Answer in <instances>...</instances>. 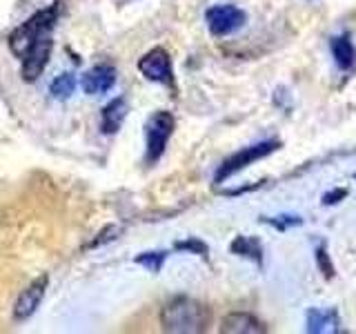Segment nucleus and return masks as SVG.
I'll return each instance as SVG.
<instances>
[{
	"label": "nucleus",
	"mask_w": 356,
	"mask_h": 334,
	"mask_svg": "<svg viewBox=\"0 0 356 334\" xmlns=\"http://www.w3.org/2000/svg\"><path fill=\"white\" fill-rule=\"evenodd\" d=\"M209 323V312L194 299L178 296L170 301L161 312V326L165 332L174 334H196L203 332Z\"/></svg>",
	"instance_id": "obj_1"
},
{
	"label": "nucleus",
	"mask_w": 356,
	"mask_h": 334,
	"mask_svg": "<svg viewBox=\"0 0 356 334\" xmlns=\"http://www.w3.org/2000/svg\"><path fill=\"white\" fill-rule=\"evenodd\" d=\"M58 18V5H51L47 9L36 11L27 22H22L20 27H16L9 36V47L14 51L16 58H22L33 42L42 40L44 36H51V29Z\"/></svg>",
	"instance_id": "obj_2"
},
{
	"label": "nucleus",
	"mask_w": 356,
	"mask_h": 334,
	"mask_svg": "<svg viewBox=\"0 0 356 334\" xmlns=\"http://www.w3.org/2000/svg\"><path fill=\"white\" fill-rule=\"evenodd\" d=\"M174 132V116L170 111H156L147 120V163H156L163 156L167 141Z\"/></svg>",
	"instance_id": "obj_3"
},
{
	"label": "nucleus",
	"mask_w": 356,
	"mask_h": 334,
	"mask_svg": "<svg viewBox=\"0 0 356 334\" xmlns=\"http://www.w3.org/2000/svg\"><path fill=\"white\" fill-rule=\"evenodd\" d=\"M274 150H278V143L276 141H267V143L252 145V148H245V150H241L236 154H232L229 159L220 165V170L216 172V183H222L225 178H229L232 174L245 170V167L252 165L254 161L265 159V156L272 154Z\"/></svg>",
	"instance_id": "obj_4"
},
{
	"label": "nucleus",
	"mask_w": 356,
	"mask_h": 334,
	"mask_svg": "<svg viewBox=\"0 0 356 334\" xmlns=\"http://www.w3.org/2000/svg\"><path fill=\"white\" fill-rule=\"evenodd\" d=\"M205 20L214 36H229V33L238 31L245 25L248 16H245L243 9L234 5H216L205 11Z\"/></svg>",
	"instance_id": "obj_5"
},
{
	"label": "nucleus",
	"mask_w": 356,
	"mask_h": 334,
	"mask_svg": "<svg viewBox=\"0 0 356 334\" xmlns=\"http://www.w3.org/2000/svg\"><path fill=\"white\" fill-rule=\"evenodd\" d=\"M138 72L152 83H163V85H172L174 83V74H172V61L170 54L163 47H156L147 51L138 61Z\"/></svg>",
	"instance_id": "obj_6"
},
{
	"label": "nucleus",
	"mask_w": 356,
	"mask_h": 334,
	"mask_svg": "<svg viewBox=\"0 0 356 334\" xmlns=\"http://www.w3.org/2000/svg\"><path fill=\"white\" fill-rule=\"evenodd\" d=\"M49 54H51V36H44L42 40L33 42L29 47V51L22 56L20 58L22 78H25L27 83H33L42 74L44 65L49 63Z\"/></svg>",
	"instance_id": "obj_7"
},
{
	"label": "nucleus",
	"mask_w": 356,
	"mask_h": 334,
	"mask_svg": "<svg viewBox=\"0 0 356 334\" xmlns=\"http://www.w3.org/2000/svg\"><path fill=\"white\" fill-rule=\"evenodd\" d=\"M47 285H49V276L42 274L29 287L22 289V294L18 296L16 308H14V319L16 321H25V319H29L33 315V312H36V308L40 305V301L44 296V289H47Z\"/></svg>",
	"instance_id": "obj_8"
},
{
	"label": "nucleus",
	"mask_w": 356,
	"mask_h": 334,
	"mask_svg": "<svg viewBox=\"0 0 356 334\" xmlns=\"http://www.w3.org/2000/svg\"><path fill=\"white\" fill-rule=\"evenodd\" d=\"M114 83H116V70L111 65H96L94 70H89L83 76V89L89 96L109 92Z\"/></svg>",
	"instance_id": "obj_9"
},
{
	"label": "nucleus",
	"mask_w": 356,
	"mask_h": 334,
	"mask_svg": "<svg viewBox=\"0 0 356 334\" xmlns=\"http://www.w3.org/2000/svg\"><path fill=\"white\" fill-rule=\"evenodd\" d=\"M267 328L263 323L252 317V315H243V312H234L227 315L220 323V332L222 334H263Z\"/></svg>",
	"instance_id": "obj_10"
},
{
	"label": "nucleus",
	"mask_w": 356,
	"mask_h": 334,
	"mask_svg": "<svg viewBox=\"0 0 356 334\" xmlns=\"http://www.w3.org/2000/svg\"><path fill=\"white\" fill-rule=\"evenodd\" d=\"M339 330H341V319L337 315V310H318V308L307 310V332L323 334V332H339Z\"/></svg>",
	"instance_id": "obj_11"
},
{
	"label": "nucleus",
	"mask_w": 356,
	"mask_h": 334,
	"mask_svg": "<svg viewBox=\"0 0 356 334\" xmlns=\"http://www.w3.org/2000/svg\"><path fill=\"white\" fill-rule=\"evenodd\" d=\"M127 116V103L122 98H114L109 105H105L100 114V129L105 134H116L122 127V120Z\"/></svg>",
	"instance_id": "obj_12"
},
{
	"label": "nucleus",
	"mask_w": 356,
	"mask_h": 334,
	"mask_svg": "<svg viewBox=\"0 0 356 334\" xmlns=\"http://www.w3.org/2000/svg\"><path fill=\"white\" fill-rule=\"evenodd\" d=\"M332 54H334V61L341 67V70H350L356 61V49L350 40L348 33H341V36L332 38Z\"/></svg>",
	"instance_id": "obj_13"
},
{
	"label": "nucleus",
	"mask_w": 356,
	"mask_h": 334,
	"mask_svg": "<svg viewBox=\"0 0 356 334\" xmlns=\"http://www.w3.org/2000/svg\"><path fill=\"white\" fill-rule=\"evenodd\" d=\"M232 252L238 256H248V259H254L256 263L263 261V248L259 239L254 237H238L236 241L232 243Z\"/></svg>",
	"instance_id": "obj_14"
},
{
	"label": "nucleus",
	"mask_w": 356,
	"mask_h": 334,
	"mask_svg": "<svg viewBox=\"0 0 356 334\" xmlns=\"http://www.w3.org/2000/svg\"><path fill=\"white\" fill-rule=\"evenodd\" d=\"M51 94L54 98H70L74 94V89H76V78L72 74H60V76H56V81L51 83Z\"/></svg>",
	"instance_id": "obj_15"
},
{
	"label": "nucleus",
	"mask_w": 356,
	"mask_h": 334,
	"mask_svg": "<svg viewBox=\"0 0 356 334\" xmlns=\"http://www.w3.org/2000/svg\"><path fill=\"white\" fill-rule=\"evenodd\" d=\"M165 259H167V252H145V254L136 256V263L145 265L149 272H161Z\"/></svg>",
	"instance_id": "obj_16"
},
{
	"label": "nucleus",
	"mask_w": 356,
	"mask_h": 334,
	"mask_svg": "<svg viewBox=\"0 0 356 334\" xmlns=\"http://www.w3.org/2000/svg\"><path fill=\"white\" fill-rule=\"evenodd\" d=\"M265 223H270V225H274L276 230H289V228H296L303 223V218L300 216H276V218H263Z\"/></svg>",
	"instance_id": "obj_17"
},
{
	"label": "nucleus",
	"mask_w": 356,
	"mask_h": 334,
	"mask_svg": "<svg viewBox=\"0 0 356 334\" xmlns=\"http://www.w3.org/2000/svg\"><path fill=\"white\" fill-rule=\"evenodd\" d=\"M316 261H318L321 272L325 274V278H332V276H334V265H332V261H330V256H327L325 248H318V250H316Z\"/></svg>",
	"instance_id": "obj_18"
},
{
	"label": "nucleus",
	"mask_w": 356,
	"mask_h": 334,
	"mask_svg": "<svg viewBox=\"0 0 356 334\" xmlns=\"http://www.w3.org/2000/svg\"><path fill=\"white\" fill-rule=\"evenodd\" d=\"M176 250H189V252H196L200 256L207 254V245L203 241H196V239H189V241H181L176 243Z\"/></svg>",
	"instance_id": "obj_19"
},
{
	"label": "nucleus",
	"mask_w": 356,
	"mask_h": 334,
	"mask_svg": "<svg viewBox=\"0 0 356 334\" xmlns=\"http://www.w3.org/2000/svg\"><path fill=\"white\" fill-rule=\"evenodd\" d=\"M120 232H122V228H116V225H107L103 232L98 234V239L92 243V248H96V245H105V243H109V241H114Z\"/></svg>",
	"instance_id": "obj_20"
},
{
	"label": "nucleus",
	"mask_w": 356,
	"mask_h": 334,
	"mask_svg": "<svg viewBox=\"0 0 356 334\" xmlns=\"http://www.w3.org/2000/svg\"><path fill=\"white\" fill-rule=\"evenodd\" d=\"M348 196V189H332V192H327L325 196H323V203L325 205H337V203H341V200Z\"/></svg>",
	"instance_id": "obj_21"
},
{
	"label": "nucleus",
	"mask_w": 356,
	"mask_h": 334,
	"mask_svg": "<svg viewBox=\"0 0 356 334\" xmlns=\"http://www.w3.org/2000/svg\"><path fill=\"white\" fill-rule=\"evenodd\" d=\"M354 178H356V174H354Z\"/></svg>",
	"instance_id": "obj_22"
}]
</instances>
